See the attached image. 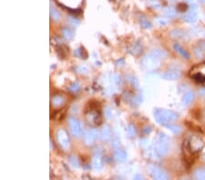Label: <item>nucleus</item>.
Returning <instances> with one entry per match:
<instances>
[{
  "instance_id": "1",
  "label": "nucleus",
  "mask_w": 205,
  "mask_h": 180,
  "mask_svg": "<svg viewBox=\"0 0 205 180\" xmlns=\"http://www.w3.org/2000/svg\"><path fill=\"white\" fill-rule=\"evenodd\" d=\"M154 118L159 125H168L178 118V114L172 110L157 108L154 110Z\"/></svg>"
},
{
  "instance_id": "2",
  "label": "nucleus",
  "mask_w": 205,
  "mask_h": 180,
  "mask_svg": "<svg viewBox=\"0 0 205 180\" xmlns=\"http://www.w3.org/2000/svg\"><path fill=\"white\" fill-rule=\"evenodd\" d=\"M85 119L91 127H98L102 123L100 111L97 107H89L85 111Z\"/></svg>"
},
{
  "instance_id": "3",
  "label": "nucleus",
  "mask_w": 205,
  "mask_h": 180,
  "mask_svg": "<svg viewBox=\"0 0 205 180\" xmlns=\"http://www.w3.org/2000/svg\"><path fill=\"white\" fill-rule=\"evenodd\" d=\"M57 141L59 147L61 149H63L65 151L68 150L70 147H71V141H70V137L68 134V132L64 129H59L58 130L57 134Z\"/></svg>"
},
{
  "instance_id": "4",
  "label": "nucleus",
  "mask_w": 205,
  "mask_h": 180,
  "mask_svg": "<svg viewBox=\"0 0 205 180\" xmlns=\"http://www.w3.org/2000/svg\"><path fill=\"white\" fill-rule=\"evenodd\" d=\"M156 149H157V151L159 153L160 156H164L169 152V150H170V139L165 134L160 133L158 136Z\"/></svg>"
},
{
  "instance_id": "5",
  "label": "nucleus",
  "mask_w": 205,
  "mask_h": 180,
  "mask_svg": "<svg viewBox=\"0 0 205 180\" xmlns=\"http://www.w3.org/2000/svg\"><path fill=\"white\" fill-rule=\"evenodd\" d=\"M159 65V59L152 54L144 57L142 59V65L147 69H154L158 67Z\"/></svg>"
},
{
  "instance_id": "6",
  "label": "nucleus",
  "mask_w": 205,
  "mask_h": 180,
  "mask_svg": "<svg viewBox=\"0 0 205 180\" xmlns=\"http://www.w3.org/2000/svg\"><path fill=\"white\" fill-rule=\"evenodd\" d=\"M148 169L150 173V175L152 176V178H154L155 179L159 180H166L168 179V175L162 170L160 169L159 167L156 166V165H150L148 166Z\"/></svg>"
},
{
  "instance_id": "7",
  "label": "nucleus",
  "mask_w": 205,
  "mask_h": 180,
  "mask_svg": "<svg viewBox=\"0 0 205 180\" xmlns=\"http://www.w3.org/2000/svg\"><path fill=\"white\" fill-rule=\"evenodd\" d=\"M68 126H69V129L74 136L79 137L81 136L82 128H81V125L78 119H76L74 117H70L68 120Z\"/></svg>"
},
{
  "instance_id": "8",
  "label": "nucleus",
  "mask_w": 205,
  "mask_h": 180,
  "mask_svg": "<svg viewBox=\"0 0 205 180\" xmlns=\"http://www.w3.org/2000/svg\"><path fill=\"white\" fill-rule=\"evenodd\" d=\"M97 135H98V133L95 129H89L85 133V136H84L85 143L87 145H92L97 138Z\"/></svg>"
},
{
  "instance_id": "9",
  "label": "nucleus",
  "mask_w": 205,
  "mask_h": 180,
  "mask_svg": "<svg viewBox=\"0 0 205 180\" xmlns=\"http://www.w3.org/2000/svg\"><path fill=\"white\" fill-rule=\"evenodd\" d=\"M92 166L94 169H100L103 165V160H102V156L99 152H95L93 157H92Z\"/></svg>"
},
{
  "instance_id": "10",
  "label": "nucleus",
  "mask_w": 205,
  "mask_h": 180,
  "mask_svg": "<svg viewBox=\"0 0 205 180\" xmlns=\"http://www.w3.org/2000/svg\"><path fill=\"white\" fill-rule=\"evenodd\" d=\"M64 103H65V98H64L62 95L60 94H57L55 96L52 97L51 99V104L56 107H59L61 106H63Z\"/></svg>"
},
{
  "instance_id": "11",
  "label": "nucleus",
  "mask_w": 205,
  "mask_h": 180,
  "mask_svg": "<svg viewBox=\"0 0 205 180\" xmlns=\"http://www.w3.org/2000/svg\"><path fill=\"white\" fill-rule=\"evenodd\" d=\"M181 77V72L179 70H170L163 75V77L168 80H176Z\"/></svg>"
},
{
  "instance_id": "12",
  "label": "nucleus",
  "mask_w": 205,
  "mask_h": 180,
  "mask_svg": "<svg viewBox=\"0 0 205 180\" xmlns=\"http://www.w3.org/2000/svg\"><path fill=\"white\" fill-rule=\"evenodd\" d=\"M173 49L180 55V56H181L182 57H184V58H186V59H189L190 58V55L189 53L185 50V49L183 48L180 44H178V43H175L173 45Z\"/></svg>"
},
{
  "instance_id": "13",
  "label": "nucleus",
  "mask_w": 205,
  "mask_h": 180,
  "mask_svg": "<svg viewBox=\"0 0 205 180\" xmlns=\"http://www.w3.org/2000/svg\"><path fill=\"white\" fill-rule=\"evenodd\" d=\"M183 19H184V21L189 22V23L195 22L196 19H197V13H196V11L193 10V9H191L190 12H188L187 14H185V15L183 16Z\"/></svg>"
},
{
  "instance_id": "14",
  "label": "nucleus",
  "mask_w": 205,
  "mask_h": 180,
  "mask_svg": "<svg viewBox=\"0 0 205 180\" xmlns=\"http://www.w3.org/2000/svg\"><path fill=\"white\" fill-rule=\"evenodd\" d=\"M114 157L118 162H123L127 157L126 151L123 149H119L115 152L114 154Z\"/></svg>"
},
{
  "instance_id": "15",
  "label": "nucleus",
  "mask_w": 205,
  "mask_h": 180,
  "mask_svg": "<svg viewBox=\"0 0 205 180\" xmlns=\"http://www.w3.org/2000/svg\"><path fill=\"white\" fill-rule=\"evenodd\" d=\"M193 99H194V93L192 91H188L187 93L184 94V96L182 98V103L185 106H189L192 103Z\"/></svg>"
},
{
  "instance_id": "16",
  "label": "nucleus",
  "mask_w": 205,
  "mask_h": 180,
  "mask_svg": "<svg viewBox=\"0 0 205 180\" xmlns=\"http://www.w3.org/2000/svg\"><path fill=\"white\" fill-rule=\"evenodd\" d=\"M100 136H101L102 140H104V141H108V140H110L111 137V129H110L108 127L104 128L101 130V132H100Z\"/></svg>"
},
{
  "instance_id": "17",
  "label": "nucleus",
  "mask_w": 205,
  "mask_h": 180,
  "mask_svg": "<svg viewBox=\"0 0 205 180\" xmlns=\"http://www.w3.org/2000/svg\"><path fill=\"white\" fill-rule=\"evenodd\" d=\"M50 16H51V18H52L53 20L58 21V20H59V19L61 18V14H60V12H59L58 9H56L55 7H50Z\"/></svg>"
},
{
  "instance_id": "18",
  "label": "nucleus",
  "mask_w": 205,
  "mask_h": 180,
  "mask_svg": "<svg viewBox=\"0 0 205 180\" xmlns=\"http://www.w3.org/2000/svg\"><path fill=\"white\" fill-rule=\"evenodd\" d=\"M151 54H152L153 56H155L159 59H161V58H164V57H167V53H166L163 49H154V50L151 52Z\"/></svg>"
},
{
  "instance_id": "19",
  "label": "nucleus",
  "mask_w": 205,
  "mask_h": 180,
  "mask_svg": "<svg viewBox=\"0 0 205 180\" xmlns=\"http://www.w3.org/2000/svg\"><path fill=\"white\" fill-rule=\"evenodd\" d=\"M194 178L196 179L205 180V168H199L194 172Z\"/></svg>"
},
{
  "instance_id": "20",
  "label": "nucleus",
  "mask_w": 205,
  "mask_h": 180,
  "mask_svg": "<svg viewBox=\"0 0 205 180\" xmlns=\"http://www.w3.org/2000/svg\"><path fill=\"white\" fill-rule=\"evenodd\" d=\"M75 54L77 55V57H79L80 58H87V57H88V53L83 47L77 49Z\"/></svg>"
},
{
  "instance_id": "21",
  "label": "nucleus",
  "mask_w": 205,
  "mask_h": 180,
  "mask_svg": "<svg viewBox=\"0 0 205 180\" xmlns=\"http://www.w3.org/2000/svg\"><path fill=\"white\" fill-rule=\"evenodd\" d=\"M62 34H63L64 37L66 39H68V40L71 39L72 36H73V33L68 27H64L63 29H62Z\"/></svg>"
},
{
  "instance_id": "22",
  "label": "nucleus",
  "mask_w": 205,
  "mask_h": 180,
  "mask_svg": "<svg viewBox=\"0 0 205 180\" xmlns=\"http://www.w3.org/2000/svg\"><path fill=\"white\" fill-rule=\"evenodd\" d=\"M165 14L168 16H170V17H174V16H176V15H177V11H176V9H175L174 7H172V6H169V7L166 9Z\"/></svg>"
},
{
  "instance_id": "23",
  "label": "nucleus",
  "mask_w": 205,
  "mask_h": 180,
  "mask_svg": "<svg viewBox=\"0 0 205 180\" xmlns=\"http://www.w3.org/2000/svg\"><path fill=\"white\" fill-rule=\"evenodd\" d=\"M165 127L170 129L171 131H172L174 134H178L181 132V128L180 127H177V126H174V125H171V124H168V125H165Z\"/></svg>"
},
{
  "instance_id": "24",
  "label": "nucleus",
  "mask_w": 205,
  "mask_h": 180,
  "mask_svg": "<svg viewBox=\"0 0 205 180\" xmlns=\"http://www.w3.org/2000/svg\"><path fill=\"white\" fill-rule=\"evenodd\" d=\"M140 22H141V25H142V27L143 28H150V27H151V24L150 23V21H148V19H146L144 17L141 18Z\"/></svg>"
},
{
  "instance_id": "25",
  "label": "nucleus",
  "mask_w": 205,
  "mask_h": 180,
  "mask_svg": "<svg viewBox=\"0 0 205 180\" xmlns=\"http://www.w3.org/2000/svg\"><path fill=\"white\" fill-rule=\"evenodd\" d=\"M128 133H129V135L130 136H134L135 135H136V128H135V127L133 126V125H129V127H128Z\"/></svg>"
},
{
  "instance_id": "26",
  "label": "nucleus",
  "mask_w": 205,
  "mask_h": 180,
  "mask_svg": "<svg viewBox=\"0 0 205 180\" xmlns=\"http://www.w3.org/2000/svg\"><path fill=\"white\" fill-rule=\"evenodd\" d=\"M69 162L70 164L73 165V166H76V167H79V161H78V159L76 158V157H71L70 158H69Z\"/></svg>"
},
{
  "instance_id": "27",
  "label": "nucleus",
  "mask_w": 205,
  "mask_h": 180,
  "mask_svg": "<svg viewBox=\"0 0 205 180\" xmlns=\"http://www.w3.org/2000/svg\"><path fill=\"white\" fill-rule=\"evenodd\" d=\"M69 90H71V91H78L79 89V85L78 83H76V84H73L69 88H68Z\"/></svg>"
},
{
  "instance_id": "28",
  "label": "nucleus",
  "mask_w": 205,
  "mask_h": 180,
  "mask_svg": "<svg viewBox=\"0 0 205 180\" xmlns=\"http://www.w3.org/2000/svg\"><path fill=\"white\" fill-rule=\"evenodd\" d=\"M158 22L160 26H165V25L168 24V20H166L164 18H159V19H158Z\"/></svg>"
},
{
  "instance_id": "29",
  "label": "nucleus",
  "mask_w": 205,
  "mask_h": 180,
  "mask_svg": "<svg viewBox=\"0 0 205 180\" xmlns=\"http://www.w3.org/2000/svg\"><path fill=\"white\" fill-rule=\"evenodd\" d=\"M200 95H201V96H204V95H205V88H203V89H201V90H200Z\"/></svg>"
},
{
  "instance_id": "30",
  "label": "nucleus",
  "mask_w": 205,
  "mask_h": 180,
  "mask_svg": "<svg viewBox=\"0 0 205 180\" xmlns=\"http://www.w3.org/2000/svg\"><path fill=\"white\" fill-rule=\"evenodd\" d=\"M199 2H201V3H203V4H205V0H198Z\"/></svg>"
},
{
  "instance_id": "31",
  "label": "nucleus",
  "mask_w": 205,
  "mask_h": 180,
  "mask_svg": "<svg viewBox=\"0 0 205 180\" xmlns=\"http://www.w3.org/2000/svg\"><path fill=\"white\" fill-rule=\"evenodd\" d=\"M204 116H205V114H204Z\"/></svg>"
}]
</instances>
